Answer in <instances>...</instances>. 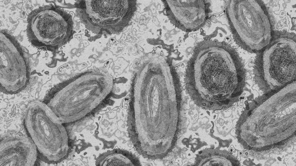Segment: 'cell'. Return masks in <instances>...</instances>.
<instances>
[{
	"mask_svg": "<svg viewBox=\"0 0 296 166\" xmlns=\"http://www.w3.org/2000/svg\"><path fill=\"white\" fill-rule=\"evenodd\" d=\"M76 12L81 22L88 29L96 34H102L101 30L91 22L85 11L84 6L77 8Z\"/></svg>",
	"mask_w": 296,
	"mask_h": 166,
	"instance_id": "14",
	"label": "cell"
},
{
	"mask_svg": "<svg viewBox=\"0 0 296 166\" xmlns=\"http://www.w3.org/2000/svg\"><path fill=\"white\" fill-rule=\"evenodd\" d=\"M224 157L223 152L220 149H206L199 152L196 158L195 164L196 166H223Z\"/></svg>",
	"mask_w": 296,
	"mask_h": 166,
	"instance_id": "13",
	"label": "cell"
},
{
	"mask_svg": "<svg viewBox=\"0 0 296 166\" xmlns=\"http://www.w3.org/2000/svg\"><path fill=\"white\" fill-rule=\"evenodd\" d=\"M27 37L33 46L54 50L66 44L72 38L73 22L72 16L54 4L40 6L28 15Z\"/></svg>",
	"mask_w": 296,
	"mask_h": 166,
	"instance_id": "7",
	"label": "cell"
},
{
	"mask_svg": "<svg viewBox=\"0 0 296 166\" xmlns=\"http://www.w3.org/2000/svg\"><path fill=\"white\" fill-rule=\"evenodd\" d=\"M95 164L98 166L140 165L138 159L133 154L125 150L116 149L101 154Z\"/></svg>",
	"mask_w": 296,
	"mask_h": 166,
	"instance_id": "12",
	"label": "cell"
},
{
	"mask_svg": "<svg viewBox=\"0 0 296 166\" xmlns=\"http://www.w3.org/2000/svg\"><path fill=\"white\" fill-rule=\"evenodd\" d=\"M246 74L236 51L224 42L198 43L187 62L186 88L191 100L206 110L230 106L244 90Z\"/></svg>",
	"mask_w": 296,
	"mask_h": 166,
	"instance_id": "2",
	"label": "cell"
},
{
	"mask_svg": "<svg viewBox=\"0 0 296 166\" xmlns=\"http://www.w3.org/2000/svg\"><path fill=\"white\" fill-rule=\"evenodd\" d=\"M0 89L4 93L16 94L23 90L29 79L27 61L15 38L5 31L0 34Z\"/></svg>",
	"mask_w": 296,
	"mask_h": 166,
	"instance_id": "8",
	"label": "cell"
},
{
	"mask_svg": "<svg viewBox=\"0 0 296 166\" xmlns=\"http://www.w3.org/2000/svg\"><path fill=\"white\" fill-rule=\"evenodd\" d=\"M136 0H85V11L91 22L102 34L121 32L133 17Z\"/></svg>",
	"mask_w": 296,
	"mask_h": 166,
	"instance_id": "9",
	"label": "cell"
},
{
	"mask_svg": "<svg viewBox=\"0 0 296 166\" xmlns=\"http://www.w3.org/2000/svg\"><path fill=\"white\" fill-rule=\"evenodd\" d=\"M165 10L170 22L186 32L197 31L206 23L207 14L204 0L165 1Z\"/></svg>",
	"mask_w": 296,
	"mask_h": 166,
	"instance_id": "10",
	"label": "cell"
},
{
	"mask_svg": "<svg viewBox=\"0 0 296 166\" xmlns=\"http://www.w3.org/2000/svg\"><path fill=\"white\" fill-rule=\"evenodd\" d=\"M24 124L41 160L48 164L59 163L69 152L66 130L51 109L44 102L34 101L27 106Z\"/></svg>",
	"mask_w": 296,
	"mask_h": 166,
	"instance_id": "5",
	"label": "cell"
},
{
	"mask_svg": "<svg viewBox=\"0 0 296 166\" xmlns=\"http://www.w3.org/2000/svg\"><path fill=\"white\" fill-rule=\"evenodd\" d=\"M38 156L36 147L30 137L12 136L0 144V165L34 166Z\"/></svg>",
	"mask_w": 296,
	"mask_h": 166,
	"instance_id": "11",
	"label": "cell"
},
{
	"mask_svg": "<svg viewBox=\"0 0 296 166\" xmlns=\"http://www.w3.org/2000/svg\"><path fill=\"white\" fill-rule=\"evenodd\" d=\"M226 1V15L237 43L251 53L263 49L272 38L270 21L263 3L255 0Z\"/></svg>",
	"mask_w": 296,
	"mask_h": 166,
	"instance_id": "6",
	"label": "cell"
},
{
	"mask_svg": "<svg viewBox=\"0 0 296 166\" xmlns=\"http://www.w3.org/2000/svg\"><path fill=\"white\" fill-rule=\"evenodd\" d=\"M55 2L54 5L59 7H64L67 8H77L79 7L81 4H80L82 1L80 0H56L54 1Z\"/></svg>",
	"mask_w": 296,
	"mask_h": 166,
	"instance_id": "15",
	"label": "cell"
},
{
	"mask_svg": "<svg viewBox=\"0 0 296 166\" xmlns=\"http://www.w3.org/2000/svg\"><path fill=\"white\" fill-rule=\"evenodd\" d=\"M112 77L99 71H88L52 88L47 105L62 124L79 121L92 114L109 97Z\"/></svg>",
	"mask_w": 296,
	"mask_h": 166,
	"instance_id": "3",
	"label": "cell"
},
{
	"mask_svg": "<svg viewBox=\"0 0 296 166\" xmlns=\"http://www.w3.org/2000/svg\"><path fill=\"white\" fill-rule=\"evenodd\" d=\"M257 61L255 81L266 94L275 92L296 82V35L275 34Z\"/></svg>",
	"mask_w": 296,
	"mask_h": 166,
	"instance_id": "4",
	"label": "cell"
},
{
	"mask_svg": "<svg viewBox=\"0 0 296 166\" xmlns=\"http://www.w3.org/2000/svg\"><path fill=\"white\" fill-rule=\"evenodd\" d=\"M182 92L179 76L167 62H146L133 83L128 130L136 150L145 155L169 153L177 139Z\"/></svg>",
	"mask_w": 296,
	"mask_h": 166,
	"instance_id": "1",
	"label": "cell"
}]
</instances>
